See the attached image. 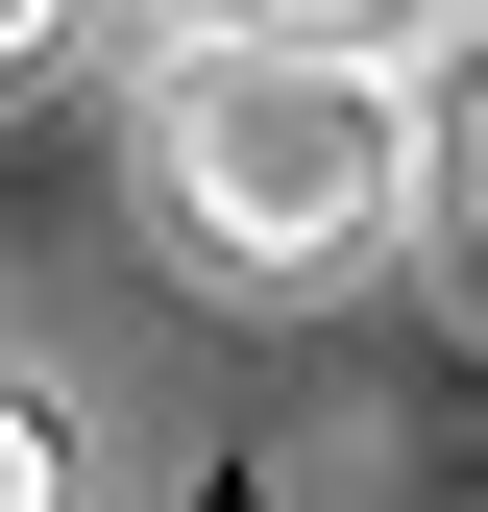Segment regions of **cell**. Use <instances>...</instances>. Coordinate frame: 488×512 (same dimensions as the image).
Listing matches in <instances>:
<instances>
[{"label": "cell", "mask_w": 488, "mask_h": 512, "mask_svg": "<svg viewBox=\"0 0 488 512\" xmlns=\"http://www.w3.org/2000/svg\"><path fill=\"white\" fill-rule=\"evenodd\" d=\"M147 196L196 269H366V244H415L440 196V49L391 25H196L147 74Z\"/></svg>", "instance_id": "obj_1"}, {"label": "cell", "mask_w": 488, "mask_h": 512, "mask_svg": "<svg viewBox=\"0 0 488 512\" xmlns=\"http://www.w3.org/2000/svg\"><path fill=\"white\" fill-rule=\"evenodd\" d=\"M0 512H74V439H49V391H0Z\"/></svg>", "instance_id": "obj_2"}, {"label": "cell", "mask_w": 488, "mask_h": 512, "mask_svg": "<svg viewBox=\"0 0 488 512\" xmlns=\"http://www.w3.org/2000/svg\"><path fill=\"white\" fill-rule=\"evenodd\" d=\"M25 49H49V25H25V0H0V74H25Z\"/></svg>", "instance_id": "obj_3"}]
</instances>
